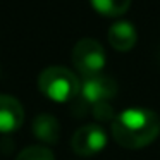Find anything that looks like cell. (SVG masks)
<instances>
[{
    "label": "cell",
    "mask_w": 160,
    "mask_h": 160,
    "mask_svg": "<svg viewBox=\"0 0 160 160\" xmlns=\"http://www.w3.org/2000/svg\"><path fill=\"white\" fill-rule=\"evenodd\" d=\"M91 112H93V117L97 119V121H114V117L117 114L114 112V108H112L110 103H100V105H95V107H91Z\"/></svg>",
    "instance_id": "8fae6325"
},
{
    "label": "cell",
    "mask_w": 160,
    "mask_h": 160,
    "mask_svg": "<svg viewBox=\"0 0 160 160\" xmlns=\"http://www.w3.org/2000/svg\"><path fill=\"white\" fill-rule=\"evenodd\" d=\"M107 38L112 48H115L117 52H129L138 42V33L132 22L117 21L108 28Z\"/></svg>",
    "instance_id": "52a82bcc"
},
{
    "label": "cell",
    "mask_w": 160,
    "mask_h": 160,
    "mask_svg": "<svg viewBox=\"0 0 160 160\" xmlns=\"http://www.w3.org/2000/svg\"><path fill=\"white\" fill-rule=\"evenodd\" d=\"M31 129H33L35 138L40 139L42 143L55 145V143L59 141L60 126H59V121H57L52 114H38L33 119Z\"/></svg>",
    "instance_id": "ba28073f"
},
{
    "label": "cell",
    "mask_w": 160,
    "mask_h": 160,
    "mask_svg": "<svg viewBox=\"0 0 160 160\" xmlns=\"http://www.w3.org/2000/svg\"><path fill=\"white\" fill-rule=\"evenodd\" d=\"M71 146L79 157H95L107 146V132L98 124L81 126L72 134Z\"/></svg>",
    "instance_id": "5b68a950"
},
{
    "label": "cell",
    "mask_w": 160,
    "mask_h": 160,
    "mask_svg": "<svg viewBox=\"0 0 160 160\" xmlns=\"http://www.w3.org/2000/svg\"><path fill=\"white\" fill-rule=\"evenodd\" d=\"M90 4L98 14L107 18H117L128 12L131 0H90Z\"/></svg>",
    "instance_id": "9c48e42d"
},
{
    "label": "cell",
    "mask_w": 160,
    "mask_h": 160,
    "mask_svg": "<svg viewBox=\"0 0 160 160\" xmlns=\"http://www.w3.org/2000/svg\"><path fill=\"white\" fill-rule=\"evenodd\" d=\"M115 95H117V83L110 76H105L102 72L91 78H84L78 97L86 107H95L100 103H110Z\"/></svg>",
    "instance_id": "277c9868"
},
{
    "label": "cell",
    "mask_w": 160,
    "mask_h": 160,
    "mask_svg": "<svg viewBox=\"0 0 160 160\" xmlns=\"http://www.w3.org/2000/svg\"><path fill=\"white\" fill-rule=\"evenodd\" d=\"M16 160H55L52 150L47 148L43 145H33V146H28L24 148Z\"/></svg>",
    "instance_id": "30bf717a"
},
{
    "label": "cell",
    "mask_w": 160,
    "mask_h": 160,
    "mask_svg": "<svg viewBox=\"0 0 160 160\" xmlns=\"http://www.w3.org/2000/svg\"><path fill=\"white\" fill-rule=\"evenodd\" d=\"M110 131L119 146L139 150L152 145L160 134V117L150 108L131 107L115 115Z\"/></svg>",
    "instance_id": "6da1fadb"
},
{
    "label": "cell",
    "mask_w": 160,
    "mask_h": 160,
    "mask_svg": "<svg viewBox=\"0 0 160 160\" xmlns=\"http://www.w3.org/2000/svg\"><path fill=\"white\" fill-rule=\"evenodd\" d=\"M38 90L57 103L71 102L79 95L81 83L78 76L64 66H50L38 76Z\"/></svg>",
    "instance_id": "7a4b0ae2"
},
{
    "label": "cell",
    "mask_w": 160,
    "mask_h": 160,
    "mask_svg": "<svg viewBox=\"0 0 160 160\" xmlns=\"http://www.w3.org/2000/svg\"><path fill=\"white\" fill-rule=\"evenodd\" d=\"M107 62L103 47L93 38H81L72 48V64L83 78L102 74Z\"/></svg>",
    "instance_id": "3957f363"
},
{
    "label": "cell",
    "mask_w": 160,
    "mask_h": 160,
    "mask_svg": "<svg viewBox=\"0 0 160 160\" xmlns=\"http://www.w3.org/2000/svg\"><path fill=\"white\" fill-rule=\"evenodd\" d=\"M24 122L21 102L11 95H0V132H14Z\"/></svg>",
    "instance_id": "8992f818"
}]
</instances>
